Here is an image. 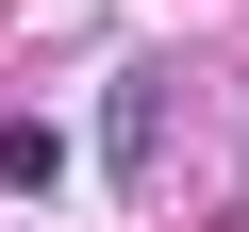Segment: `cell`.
Instances as JSON below:
<instances>
[{"label": "cell", "mask_w": 249, "mask_h": 232, "mask_svg": "<svg viewBox=\"0 0 249 232\" xmlns=\"http://www.w3.org/2000/svg\"><path fill=\"white\" fill-rule=\"evenodd\" d=\"M116 166H133V182L166 166V66H133V83H116Z\"/></svg>", "instance_id": "cell-1"}, {"label": "cell", "mask_w": 249, "mask_h": 232, "mask_svg": "<svg viewBox=\"0 0 249 232\" xmlns=\"http://www.w3.org/2000/svg\"><path fill=\"white\" fill-rule=\"evenodd\" d=\"M0 182H17V199H50V182H67V149H50V116H0Z\"/></svg>", "instance_id": "cell-2"}]
</instances>
